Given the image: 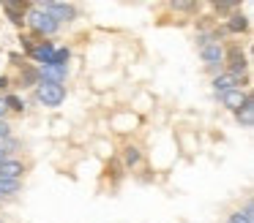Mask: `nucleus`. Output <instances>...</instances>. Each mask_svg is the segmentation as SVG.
Instances as JSON below:
<instances>
[{"label": "nucleus", "instance_id": "nucleus-13", "mask_svg": "<svg viewBox=\"0 0 254 223\" xmlns=\"http://www.w3.org/2000/svg\"><path fill=\"white\" fill-rule=\"evenodd\" d=\"M66 76H68V68H58V65H41L39 68L41 82H61V85H66Z\"/></svg>", "mask_w": 254, "mask_h": 223}, {"label": "nucleus", "instance_id": "nucleus-23", "mask_svg": "<svg viewBox=\"0 0 254 223\" xmlns=\"http://www.w3.org/2000/svg\"><path fill=\"white\" fill-rule=\"evenodd\" d=\"M238 212H241V218H243L246 223H254V204H252V199L243 201V207H241Z\"/></svg>", "mask_w": 254, "mask_h": 223}, {"label": "nucleus", "instance_id": "nucleus-26", "mask_svg": "<svg viewBox=\"0 0 254 223\" xmlns=\"http://www.w3.org/2000/svg\"><path fill=\"white\" fill-rule=\"evenodd\" d=\"M11 92V74H0V95Z\"/></svg>", "mask_w": 254, "mask_h": 223}, {"label": "nucleus", "instance_id": "nucleus-31", "mask_svg": "<svg viewBox=\"0 0 254 223\" xmlns=\"http://www.w3.org/2000/svg\"><path fill=\"white\" fill-rule=\"evenodd\" d=\"M0 223H6V221H3V218H0Z\"/></svg>", "mask_w": 254, "mask_h": 223}, {"label": "nucleus", "instance_id": "nucleus-17", "mask_svg": "<svg viewBox=\"0 0 254 223\" xmlns=\"http://www.w3.org/2000/svg\"><path fill=\"white\" fill-rule=\"evenodd\" d=\"M0 8H3V14H6V19L11 22L14 27H19V30H25V14H28V11L11 8V5H6L3 0H0Z\"/></svg>", "mask_w": 254, "mask_h": 223}, {"label": "nucleus", "instance_id": "nucleus-11", "mask_svg": "<svg viewBox=\"0 0 254 223\" xmlns=\"http://www.w3.org/2000/svg\"><path fill=\"white\" fill-rule=\"evenodd\" d=\"M249 95H252L249 90H230V92H224V95H219V103L227 109V112H232V114H235L238 109L243 106V101H246Z\"/></svg>", "mask_w": 254, "mask_h": 223}, {"label": "nucleus", "instance_id": "nucleus-1", "mask_svg": "<svg viewBox=\"0 0 254 223\" xmlns=\"http://www.w3.org/2000/svg\"><path fill=\"white\" fill-rule=\"evenodd\" d=\"M25 33H30V36H36V38H52V36L61 33V25H58L47 11H39V8L30 5L28 14H25Z\"/></svg>", "mask_w": 254, "mask_h": 223}, {"label": "nucleus", "instance_id": "nucleus-16", "mask_svg": "<svg viewBox=\"0 0 254 223\" xmlns=\"http://www.w3.org/2000/svg\"><path fill=\"white\" fill-rule=\"evenodd\" d=\"M3 101H6L8 114H25V109H28L25 98H22V95H17V92H6V95H3Z\"/></svg>", "mask_w": 254, "mask_h": 223}, {"label": "nucleus", "instance_id": "nucleus-2", "mask_svg": "<svg viewBox=\"0 0 254 223\" xmlns=\"http://www.w3.org/2000/svg\"><path fill=\"white\" fill-rule=\"evenodd\" d=\"M66 95H68V87L61 85V82H39L36 90H33V98L41 103V106H47V109L63 106Z\"/></svg>", "mask_w": 254, "mask_h": 223}, {"label": "nucleus", "instance_id": "nucleus-3", "mask_svg": "<svg viewBox=\"0 0 254 223\" xmlns=\"http://www.w3.org/2000/svg\"><path fill=\"white\" fill-rule=\"evenodd\" d=\"M224 71L232 76H249V52L238 41L224 44Z\"/></svg>", "mask_w": 254, "mask_h": 223}, {"label": "nucleus", "instance_id": "nucleus-27", "mask_svg": "<svg viewBox=\"0 0 254 223\" xmlns=\"http://www.w3.org/2000/svg\"><path fill=\"white\" fill-rule=\"evenodd\" d=\"M8 136H14L11 123H8V120H0V141H3V139H8Z\"/></svg>", "mask_w": 254, "mask_h": 223}, {"label": "nucleus", "instance_id": "nucleus-5", "mask_svg": "<svg viewBox=\"0 0 254 223\" xmlns=\"http://www.w3.org/2000/svg\"><path fill=\"white\" fill-rule=\"evenodd\" d=\"M249 82H252V76H232V74H227V71H221L219 76L210 79V87H213L216 98H219L230 90H249Z\"/></svg>", "mask_w": 254, "mask_h": 223}, {"label": "nucleus", "instance_id": "nucleus-14", "mask_svg": "<svg viewBox=\"0 0 254 223\" xmlns=\"http://www.w3.org/2000/svg\"><path fill=\"white\" fill-rule=\"evenodd\" d=\"M22 150V141L17 139V136H8V139L0 141V163L11 161V158H17V152Z\"/></svg>", "mask_w": 254, "mask_h": 223}, {"label": "nucleus", "instance_id": "nucleus-18", "mask_svg": "<svg viewBox=\"0 0 254 223\" xmlns=\"http://www.w3.org/2000/svg\"><path fill=\"white\" fill-rule=\"evenodd\" d=\"M210 8H213V14L219 16V19H227L232 11L243 8V3H238V0H232V3H224V0H221V3H210ZM216 16H213V19H216Z\"/></svg>", "mask_w": 254, "mask_h": 223}, {"label": "nucleus", "instance_id": "nucleus-6", "mask_svg": "<svg viewBox=\"0 0 254 223\" xmlns=\"http://www.w3.org/2000/svg\"><path fill=\"white\" fill-rule=\"evenodd\" d=\"M118 161H121V166L126 169V172H137V169L145 163V150L139 144H134V141H128V144L121 147Z\"/></svg>", "mask_w": 254, "mask_h": 223}, {"label": "nucleus", "instance_id": "nucleus-22", "mask_svg": "<svg viewBox=\"0 0 254 223\" xmlns=\"http://www.w3.org/2000/svg\"><path fill=\"white\" fill-rule=\"evenodd\" d=\"M170 11H183V14H199V8H202V3H170L167 5Z\"/></svg>", "mask_w": 254, "mask_h": 223}, {"label": "nucleus", "instance_id": "nucleus-9", "mask_svg": "<svg viewBox=\"0 0 254 223\" xmlns=\"http://www.w3.org/2000/svg\"><path fill=\"white\" fill-rule=\"evenodd\" d=\"M110 125L118 131V134H128L139 125V117L131 112V109H118L115 114H110Z\"/></svg>", "mask_w": 254, "mask_h": 223}, {"label": "nucleus", "instance_id": "nucleus-10", "mask_svg": "<svg viewBox=\"0 0 254 223\" xmlns=\"http://www.w3.org/2000/svg\"><path fill=\"white\" fill-rule=\"evenodd\" d=\"M39 68L36 65H25V68H19L17 79H11V87H19V90H36V85H39Z\"/></svg>", "mask_w": 254, "mask_h": 223}, {"label": "nucleus", "instance_id": "nucleus-28", "mask_svg": "<svg viewBox=\"0 0 254 223\" xmlns=\"http://www.w3.org/2000/svg\"><path fill=\"white\" fill-rule=\"evenodd\" d=\"M6 5H11V8H19V11H28L30 8V3L28 0H3Z\"/></svg>", "mask_w": 254, "mask_h": 223}, {"label": "nucleus", "instance_id": "nucleus-21", "mask_svg": "<svg viewBox=\"0 0 254 223\" xmlns=\"http://www.w3.org/2000/svg\"><path fill=\"white\" fill-rule=\"evenodd\" d=\"M41 38H36V36H30V33H19V49H22V54L25 57H30V52H33V46L39 44Z\"/></svg>", "mask_w": 254, "mask_h": 223}, {"label": "nucleus", "instance_id": "nucleus-25", "mask_svg": "<svg viewBox=\"0 0 254 223\" xmlns=\"http://www.w3.org/2000/svg\"><path fill=\"white\" fill-rule=\"evenodd\" d=\"M8 60H11L14 68H25V65H28V57H25V54H19V52H8Z\"/></svg>", "mask_w": 254, "mask_h": 223}, {"label": "nucleus", "instance_id": "nucleus-8", "mask_svg": "<svg viewBox=\"0 0 254 223\" xmlns=\"http://www.w3.org/2000/svg\"><path fill=\"white\" fill-rule=\"evenodd\" d=\"M227 30V36H246L249 30H252V19H249L246 11H232L230 16L224 19V25H221Z\"/></svg>", "mask_w": 254, "mask_h": 223}, {"label": "nucleus", "instance_id": "nucleus-15", "mask_svg": "<svg viewBox=\"0 0 254 223\" xmlns=\"http://www.w3.org/2000/svg\"><path fill=\"white\" fill-rule=\"evenodd\" d=\"M25 188V179H0V199H17Z\"/></svg>", "mask_w": 254, "mask_h": 223}, {"label": "nucleus", "instance_id": "nucleus-4", "mask_svg": "<svg viewBox=\"0 0 254 223\" xmlns=\"http://www.w3.org/2000/svg\"><path fill=\"white\" fill-rule=\"evenodd\" d=\"M197 52H199V60H202L205 71H208L210 76H219L221 71H224V44L210 41V44H205L202 49H197Z\"/></svg>", "mask_w": 254, "mask_h": 223}, {"label": "nucleus", "instance_id": "nucleus-24", "mask_svg": "<svg viewBox=\"0 0 254 223\" xmlns=\"http://www.w3.org/2000/svg\"><path fill=\"white\" fill-rule=\"evenodd\" d=\"M96 147H99V155L101 158H107V161L112 158V150H115V147H112V141H96Z\"/></svg>", "mask_w": 254, "mask_h": 223}, {"label": "nucleus", "instance_id": "nucleus-30", "mask_svg": "<svg viewBox=\"0 0 254 223\" xmlns=\"http://www.w3.org/2000/svg\"><path fill=\"white\" fill-rule=\"evenodd\" d=\"M0 120H8V109H6V101L0 95Z\"/></svg>", "mask_w": 254, "mask_h": 223}, {"label": "nucleus", "instance_id": "nucleus-7", "mask_svg": "<svg viewBox=\"0 0 254 223\" xmlns=\"http://www.w3.org/2000/svg\"><path fill=\"white\" fill-rule=\"evenodd\" d=\"M58 44L52 41V38H41L39 44L33 46V52H30V65H36V68H41V65H50L52 63V54H55Z\"/></svg>", "mask_w": 254, "mask_h": 223}, {"label": "nucleus", "instance_id": "nucleus-20", "mask_svg": "<svg viewBox=\"0 0 254 223\" xmlns=\"http://www.w3.org/2000/svg\"><path fill=\"white\" fill-rule=\"evenodd\" d=\"M68 60H71V46H58L55 54H52V63H50V65H58V68H68Z\"/></svg>", "mask_w": 254, "mask_h": 223}, {"label": "nucleus", "instance_id": "nucleus-19", "mask_svg": "<svg viewBox=\"0 0 254 223\" xmlns=\"http://www.w3.org/2000/svg\"><path fill=\"white\" fill-rule=\"evenodd\" d=\"M107 174L112 177V185H118L123 177H126V169L121 166V161H118V155H112L110 161H107Z\"/></svg>", "mask_w": 254, "mask_h": 223}, {"label": "nucleus", "instance_id": "nucleus-29", "mask_svg": "<svg viewBox=\"0 0 254 223\" xmlns=\"http://www.w3.org/2000/svg\"><path fill=\"white\" fill-rule=\"evenodd\" d=\"M227 223H246V221H243V218H241V212H230V218H227Z\"/></svg>", "mask_w": 254, "mask_h": 223}, {"label": "nucleus", "instance_id": "nucleus-12", "mask_svg": "<svg viewBox=\"0 0 254 223\" xmlns=\"http://www.w3.org/2000/svg\"><path fill=\"white\" fill-rule=\"evenodd\" d=\"M235 120H238V125H241V128H246V131L254 125V98L252 95H249L246 101H243V106L235 112Z\"/></svg>", "mask_w": 254, "mask_h": 223}]
</instances>
